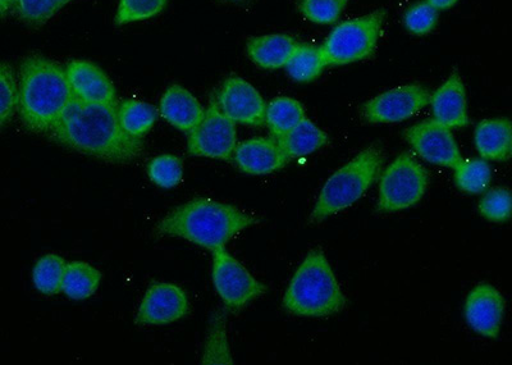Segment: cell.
<instances>
[{
  "label": "cell",
  "instance_id": "19",
  "mask_svg": "<svg viewBox=\"0 0 512 365\" xmlns=\"http://www.w3.org/2000/svg\"><path fill=\"white\" fill-rule=\"evenodd\" d=\"M299 45L291 36L283 34L258 36L248 41L246 53L256 66L264 70L285 67Z\"/></svg>",
  "mask_w": 512,
  "mask_h": 365
},
{
  "label": "cell",
  "instance_id": "24",
  "mask_svg": "<svg viewBox=\"0 0 512 365\" xmlns=\"http://www.w3.org/2000/svg\"><path fill=\"white\" fill-rule=\"evenodd\" d=\"M305 118V111L300 102L292 98H276L267 106L265 123L271 136L280 139L286 132L294 129Z\"/></svg>",
  "mask_w": 512,
  "mask_h": 365
},
{
  "label": "cell",
  "instance_id": "1",
  "mask_svg": "<svg viewBox=\"0 0 512 365\" xmlns=\"http://www.w3.org/2000/svg\"><path fill=\"white\" fill-rule=\"evenodd\" d=\"M117 106L72 98L50 134L67 148L90 157L111 163L132 162L143 153V140L123 131Z\"/></svg>",
  "mask_w": 512,
  "mask_h": 365
},
{
  "label": "cell",
  "instance_id": "27",
  "mask_svg": "<svg viewBox=\"0 0 512 365\" xmlns=\"http://www.w3.org/2000/svg\"><path fill=\"white\" fill-rule=\"evenodd\" d=\"M454 170L456 185L464 193H483L492 180L491 167L483 159L461 161Z\"/></svg>",
  "mask_w": 512,
  "mask_h": 365
},
{
  "label": "cell",
  "instance_id": "11",
  "mask_svg": "<svg viewBox=\"0 0 512 365\" xmlns=\"http://www.w3.org/2000/svg\"><path fill=\"white\" fill-rule=\"evenodd\" d=\"M406 139L425 161L455 168L463 159L451 129L436 120L416 123L405 132Z\"/></svg>",
  "mask_w": 512,
  "mask_h": 365
},
{
  "label": "cell",
  "instance_id": "31",
  "mask_svg": "<svg viewBox=\"0 0 512 365\" xmlns=\"http://www.w3.org/2000/svg\"><path fill=\"white\" fill-rule=\"evenodd\" d=\"M168 0H120L116 24L118 26L149 20L166 8Z\"/></svg>",
  "mask_w": 512,
  "mask_h": 365
},
{
  "label": "cell",
  "instance_id": "10",
  "mask_svg": "<svg viewBox=\"0 0 512 365\" xmlns=\"http://www.w3.org/2000/svg\"><path fill=\"white\" fill-rule=\"evenodd\" d=\"M431 102L424 86L411 84L384 91L364 104L363 116L369 123H396L409 120Z\"/></svg>",
  "mask_w": 512,
  "mask_h": 365
},
{
  "label": "cell",
  "instance_id": "9",
  "mask_svg": "<svg viewBox=\"0 0 512 365\" xmlns=\"http://www.w3.org/2000/svg\"><path fill=\"white\" fill-rule=\"evenodd\" d=\"M213 284L224 305L231 310H240L260 295L267 287L256 280L226 249L213 252Z\"/></svg>",
  "mask_w": 512,
  "mask_h": 365
},
{
  "label": "cell",
  "instance_id": "32",
  "mask_svg": "<svg viewBox=\"0 0 512 365\" xmlns=\"http://www.w3.org/2000/svg\"><path fill=\"white\" fill-rule=\"evenodd\" d=\"M350 0H300L299 11L318 25H331L338 21Z\"/></svg>",
  "mask_w": 512,
  "mask_h": 365
},
{
  "label": "cell",
  "instance_id": "37",
  "mask_svg": "<svg viewBox=\"0 0 512 365\" xmlns=\"http://www.w3.org/2000/svg\"><path fill=\"white\" fill-rule=\"evenodd\" d=\"M227 2H232V3H245V2H248V0H227Z\"/></svg>",
  "mask_w": 512,
  "mask_h": 365
},
{
  "label": "cell",
  "instance_id": "28",
  "mask_svg": "<svg viewBox=\"0 0 512 365\" xmlns=\"http://www.w3.org/2000/svg\"><path fill=\"white\" fill-rule=\"evenodd\" d=\"M148 176L154 185L173 189L184 179V163L176 155H159L148 163Z\"/></svg>",
  "mask_w": 512,
  "mask_h": 365
},
{
  "label": "cell",
  "instance_id": "6",
  "mask_svg": "<svg viewBox=\"0 0 512 365\" xmlns=\"http://www.w3.org/2000/svg\"><path fill=\"white\" fill-rule=\"evenodd\" d=\"M384 20L386 12L379 9L336 26L320 45L326 66L349 65L372 56L381 39Z\"/></svg>",
  "mask_w": 512,
  "mask_h": 365
},
{
  "label": "cell",
  "instance_id": "16",
  "mask_svg": "<svg viewBox=\"0 0 512 365\" xmlns=\"http://www.w3.org/2000/svg\"><path fill=\"white\" fill-rule=\"evenodd\" d=\"M233 162L248 175H268L288 163L280 144L274 138H254L237 144Z\"/></svg>",
  "mask_w": 512,
  "mask_h": 365
},
{
  "label": "cell",
  "instance_id": "4",
  "mask_svg": "<svg viewBox=\"0 0 512 365\" xmlns=\"http://www.w3.org/2000/svg\"><path fill=\"white\" fill-rule=\"evenodd\" d=\"M288 312L299 317H328L345 308L346 299L324 254L313 250L297 269L283 298Z\"/></svg>",
  "mask_w": 512,
  "mask_h": 365
},
{
  "label": "cell",
  "instance_id": "29",
  "mask_svg": "<svg viewBox=\"0 0 512 365\" xmlns=\"http://www.w3.org/2000/svg\"><path fill=\"white\" fill-rule=\"evenodd\" d=\"M18 109V81L13 67L0 62V130L7 125Z\"/></svg>",
  "mask_w": 512,
  "mask_h": 365
},
{
  "label": "cell",
  "instance_id": "23",
  "mask_svg": "<svg viewBox=\"0 0 512 365\" xmlns=\"http://www.w3.org/2000/svg\"><path fill=\"white\" fill-rule=\"evenodd\" d=\"M117 116L123 131L136 139L148 134L157 122L155 108L136 99H126L118 103Z\"/></svg>",
  "mask_w": 512,
  "mask_h": 365
},
{
  "label": "cell",
  "instance_id": "21",
  "mask_svg": "<svg viewBox=\"0 0 512 365\" xmlns=\"http://www.w3.org/2000/svg\"><path fill=\"white\" fill-rule=\"evenodd\" d=\"M277 141L290 162L292 159L304 158L315 150L323 148L328 144V136L305 117L299 125L286 132Z\"/></svg>",
  "mask_w": 512,
  "mask_h": 365
},
{
  "label": "cell",
  "instance_id": "7",
  "mask_svg": "<svg viewBox=\"0 0 512 365\" xmlns=\"http://www.w3.org/2000/svg\"><path fill=\"white\" fill-rule=\"evenodd\" d=\"M428 172L409 154L397 157L383 173L379 187L378 211L391 213L413 207L423 198Z\"/></svg>",
  "mask_w": 512,
  "mask_h": 365
},
{
  "label": "cell",
  "instance_id": "22",
  "mask_svg": "<svg viewBox=\"0 0 512 365\" xmlns=\"http://www.w3.org/2000/svg\"><path fill=\"white\" fill-rule=\"evenodd\" d=\"M102 281V273L99 269L90 266L89 263L73 262L66 263L62 281V292L72 300H85L93 296L98 290Z\"/></svg>",
  "mask_w": 512,
  "mask_h": 365
},
{
  "label": "cell",
  "instance_id": "17",
  "mask_svg": "<svg viewBox=\"0 0 512 365\" xmlns=\"http://www.w3.org/2000/svg\"><path fill=\"white\" fill-rule=\"evenodd\" d=\"M429 103L432 106L433 120L448 129H460L469 125L465 88L459 73H452L432 95Z\"/></svg>",
  "mask_w": 512,
  "mask_h": 365
},
{
  "label": "cell",
  "instance_id": "36",
  "mask_svg": "<svg viewBox=\"0 0 512 365\" xmlns=\"http://www.w3.org/2000/svg\"><path fill=\"white\" fill-rule=\"evenodd\" d=\"M17 0H0V18L7 17L15 11Z\"/></svg>",
  "mask_w": 512,
  "mask_h": 365
},
{
  "label": "cell",
  "instance_id": "3",
  "mask_svg": "<svg viewBox=\"0 0 512 365\" xmlns=\"http://www.w3.org/2000/svg\"><path fill=\"white\" fill-rule=\"evenodd\" d=\"M256 222L253 216L231 204L196 198L169 212L155 231L159 235L181 237L214 252Z\"/></svg>",
  "mask_w": 512,
  "mask_h": 365
},
{
  "label": "cell",
  "instance_id": "33",
  "mask_svg": "<svg viewBox=\"0 0 512 365\" xmlns=\"http://www.w3.org/2000/svg\"><path fill=\"white\" fill-rule=\"evenodd\" d=\"M511 193L505 187H497L483 196L479 203V212L488 221L505 222L511 217Z\"/></svg>",
  "mask_w": 512,
  "mask_h": 365
},
{
  "label": "cell",
  "instance_id": "38",
  "mask_svg": "<svg viewBox=\"0 0 512 365\" xmlns=\"http://www.w3.org/2000/svg\"><path fill=\"white\" fill-rule=\"evenodd\" d=\"M72 2H73V0H61V3L63 4V7H66L67 4H70Z\"/></svg>",
  "mask_w": 512,
  "mask_h": 365
},
{
  "label": "cell",
  "instance_id": "34",
  "mask_svg": "<svg viewBox=\"0 0 512 365\" xmlns=\"http://www.w3.org/2000/svg\"><path fill=\"white\" fill-rule=\"evenodd\" d=\"M404 22L409 33L423 36L431 33L438 22V11L427 2L415 4L405 13Z\"/></svg>",
  "mask_w": 512,
  "mask_h": 365
},
{
  "label": "cell",
  "instance_id": "18",
  "mask_svg": "<svg viewBox=\"0 0 512 365\" xmlns=\"http://www.w3.org/2000/svg\"><path fill=\"white\" fill-rule=\"evenodd\" d=\"M159 111L164 120L187 135L196 129L205 113L199 100L181 85L169 86L160 99Z\"/></svg>",
  "mask_w": 512,
  "mask_h": 365
},
{
  "label": "cell",
  "instance_id": "25",
  "mask_svg": "<svg viewBox=\"0 0 512 365\" xmlns=\"http://www.w3.org/2000/svg\"><path fill=\"white\" fill-rule=\"evenodd\" d=\"M285 67L291 79L310 82L317 79L327 66L320 47L299 43Z\"/></svg>",
  "mask_w": 512,
  "mask_h": 365
},
{
  "label": "cell",
  "instance_id": "30",
  "mask_svg": "<svg viewBox=\"0 0 512 365\" xmlns=\"http://www.w3.org/2000/svg\"><path fill=\"white\" fill-rule=\"evenodd\" d=\"M63 8L61 0H17L15 11L22 22L41 27Z\"/></svg>",
  "mask_w": 512,
  "mask_h": 365
},
{
  "label": "cell",
  "instance_id": "20",
  "mask_svg": "<svg viewBox=\"0 0 512 365\" xmlns=\"http://www.w3.org/2000/svg\"><path fill=\"white\" fill-rule=\"evenodd\" d=\"M474 140L484 159L505 162L512 150L511 123L506 118L480 122L475 129Z\"/></svg>",
  "mask_w": 512,
  "mask_h": 365
},
{
  "label": "cell",
  "instance_id": "8",
  "mask_svg": "<svg viewBox=\"0 0 512 365\" xmlns=\"http://www.w3.org/2000/svg\"><path fill=\"white\" fill-rule=\"evenodd\" d=\"M237 146L236 123L219 108L217 100L209 103L204 118L189 134L187 150L192 157L230 161Z\"/></svg>",
  "mask_w": 512,
  "mask_h": 365
},
{
  "label": "cell",
  "instance_id": "14",
  "mask_svg": "<svg viewBox=\"0 0 512 365\" xmlns=\"http://www.w3.org/2000/svg\"><path fill=\"white\" fill-rule=\"evenodd\" d=\"M73 98L82 102L117 106L116 86L95 63L75 59L64 68Z\"/></svg>",
  "mask_w": 512,
  "mask_h": 365
},
{
  "label": "cell",
  "instance_id": "15",
  "mask_svg": "<svg viewBox=\"0 0 512 365\" xmlns=\"http://www.w3.org/2000/svg\"><path fill=\"white\" fill-rule=\"evenodd\" d=\"M505 300L492 285L475 286L465 303L468 325L479 335L496 339L504 321Z\"/></svg>",
  "mask_w": 512,
  "mask_h": 365
},
{
  "label": "cell",
  "instance_id": "2",
  "mask_svg": "<svg viewBox=\"0 0 512 365\" xmlns=\"http://www.w3.org/2000/svg\"><path fill=\"white\" fill-rule=\"evenodd\" d=\"M73 98L66 71L40 54L26 57L18 77V113L27 130L50 134Z\"/></svg>",
  "mask_w": 512,
  "mask_h": 365
},
{
  "label": "cell",
  "instance_id": "35",
  "mask_svg": "<svg viewBox=\"0 0 512 365\" xmlns=\"http://www.w3.org/2000/svg\"><path fill=\"white\" fill-rule=\"evenodd\" d=\"M457 2L459 0H427V3L431 4L437 11H446V9L454 7Z\"/></svg>",
  "mask_w": 512,
  "mask_h": 365
},
{
  "label": "cell",
  "instance_id": "13",
  "mask_svg": "<svg viewBox=\"0 0 512 365\" xmlns=\"http://www.w3.org/2000/svg\"><path fill=\"white\" fill-rule=\"evenodd\" d=\"M216 100L221 111L232 122L246 126H262L265 123L267 103L259 91L241 77H228Z\"/></svg>",
  "mask_w": 512,
  "mask_h": 365
},
{
  "label": "cell",
  "instance_id": "12",
  "mask_svg": "<svg viewBox=\"0 0 512 365\" xmlns=\"http://www.w3.org/2000/svg\"><path fill=\"white\" fill-rule=\"evenodd\" d=\"M186 291L173 284H155L141 301L136 316L137 326H164L185 318L190 313Z\"/></svg>",
  "mask_w": 512,
  "mask_h": 365
},
{
  "label": "cell",
  "instance_id": "5",
  "mask_svg": "<svg viewBox=\"0 0 512 365\" xmlns=\"http://www.w3.org/2000/svg\"><path fill=\"white\" fill-rule=\"evenodd\" d=\"M383 164V154L377 146L363 150L326 182L310 216V223H320L352 204L365 194L377 180Z\"/></svg>",
  "mask_w": 512,
  "mask_h": 365
},
{
  "label": "cell",
  "instance_id": "26",
  "mask_svg": "<svg viewBox=\"0 0 512 365\" xmlns=\"http://www.w3.org/2000/svg\"><path fill=\"white\" fill-rule=\"evenodd\" d=\"M66 260L58 254H47L36 262L32 269V281L43 295L54 296L62 292V281Z\"/></svg>",
  "mask_w": 512,
  "mask_h": 365
}]
</instances>
